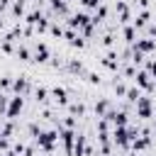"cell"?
Masks as SVG:
<instances>
[{"mask_svg":"<svg viewBox=\"0 0 156 156\" xmlns=\"http://www.w3.org/2000/svg\"><path fill=\"white\" fill-rule=\"evenodd\" d=\"M49 37H54V39H63V37H66V24H63V22H51V27H49Z\"/></svg>","mask_w":156,"mask_h":156,"instance_id":"cell-16","label":"cell"},{"mask_svg":"<svg viewBox=\"0 0 156 156\" xmlns=\"http://www.w3.org/2000/svg\"><path fill=\"white\" fill-rule=\"evenodd\" d=\"M139 37H146V39H154V41H156V22H151V24H149Z\"/></svg>","mask_w":156,"mask_h":156,"instance_id":"cell-21","label":"cell"},{"mask_svg":"<svg viewBox=\"0 0 156 156\" xmlns=\"http://www.w3.org/2000/svg\"><path fill=\"white\" fill-rule=\"evenodd\" d=\"M12 144H15V139H7V136H0V154H7V151L12 149Z\"/></svg>","mask_w":156,"mask_h":156,"instance_id":"cell-20","label":"cell"},{"mask_svg":"<svg viewBox=\"0 0 156 156\" xmlns=\"http://www.w3.org/2000/svg\"><path fill=\"white\" fill-rule=\"evenodd\" d=\"M83 80H85V83H90V85H102V83H105V80H102V76H100L98 71H90V68L85 71Z\"/></svg>","mask_w":156,"mask_h":156,"instance_id":"cell-17","label":"cell"},{"mask_svg":"<svg viewBox=\"0 0 156 156\" xmlns=\"http://www.w3.org/2000/svg\"><path fill=\"white\" fill-rule=\"evenodd\" d=\"M12 73H0V90L2 93H10L12 95Z\"/></svg>","mask_w":156,"mask_h":156,"instance_id":"cell-18","label":"cell"},{"mask_svg":"<svg viewBox=\"0 0 156 156\" xmlns=\"http://www.w3.org/2000/svg\"><path fill=\"white\" fill-rule=\"evenodd\" d=\"M66 115H73V117H78V119H85V117L93 115V112H90V107H88V102H85L83 98H73V100L68 102V107H66Z\"/></svg>","mask_w":156,"mask_h":156,"instance_id":"cell-6","label":"cell"},{"mask_svg":"<svg viewBox=\"0 0 156 156\" xmlns=\"http://www.w3.org/2000/svg\"><path fill=\"white\" fill-rule=\"evenodd\" d=\"M115 107V102L110 100V98H98L95 102H93V107H90V112H93V117H107V112Z\"/></svg>","mask_w":156,"mask_h":156,"instance_id":"cell-11","label":"cell"},{"mask_svg":"<svg viewBox=\"0 0 156 156\" xmlns=\"http://www.w3.org/2000/svg\"><path fill=\"white\" fill-rule=\"evenodd\" d=\"M34 90V83L27 73H15L12 78V95H22V98H29Z\"/></svg>","mask_w":156,"mask_h":156,"instance_id":"cell-3","label":"cell"},{"mask_svg":"<svg viewBox=\"0 0 156 156\" xmlns=\"http://www.w3.org/2000/svg\"><path fill=\"white\" fill-rule=\"evenodd\" d=\"M154 15H156V10H154Z\"/></svg>","mask_w":156,"mask_h":156,"instance_id":"cell-23","label":"cell"},{"mask_svg":"<svg viewBox=\"0 0 156 156\" xmlns=\"http://www.w3.org/2000/svg\"><path fill=\"white\" fill-rule=\"evenodd\" d=\"M119 39H122V44H124V46H134V44H136V39H139V32H136L132 24H127V27H122V29H119Z\"/></svg>","mask_w":156,"mask_h":156,"instance_id":"cell-13","label":"cell"},{"mask_svg":"<svg viewBox=\"0 0 156 156\" xmlns=\"http://www.w3.org/2000/svg\"><path fill=\"white\" fill-rule=\"evenodd\" d=\"M132 83H134L136 88H141L146 95H151V98L156 95V88H154V76H151V73H146L144 68H139V71H136V78H134Z\"/></svg>","mask_w":156,"mask_h":156,"instance_id":"cell-5","label":"cell"},{"mask_svg":"<svg viewBox=\"0 0 156 156\" xmlns=\"http://www.w3.org/2000/svg\"><path fill=\"white\" fill-rule=\"evenodd\" d=\"M154 0H129V5H132V10L134 12H141V10H154V5H151Z\"/></svg>","mask_w":156,"mask_h":156,"instance_id":"cell-19","label":"cell"},{"mask_svg":"<svg viewBox=\"0 0 156 156\" xmlns=\"http://www.w3.org/2000/svg\"><path fill=\"white\" fill-rule=\"evenodd\" d=\"M29 49H32V63H37V66H46L54 54L51 46L41 39H29Z\"/></svg>","mask_w":156,"mask_h":156,"instance_id":"cell-1","label":"cell"},{"mask_svg":"<svg viewBox=\"0 0 156 156\" xmlns=\"http://www.w3.org/2000/svg\"><path fill=\"white\" fill-rule=\"evenodd\" d=\"M22 156H41V154H39V149H37L34 144H29V146H27V151H24Z\"/></svg>","mask_w":156,"mask_h":156,"instance_id":"cell-22","label":"cell"},{"mask_svg":"<svg viewBox=\"0 0 156 156\" xmlns=\"http://www.w3.org/2000/svg\"><path fill=\"white\" fill-rule=\"evenodd\" d=\"M112 20H115L119 27L132 24V20H134V10H132L129 0H115V5H112Z\"/></svg>","mask_w":156,"mask_h":156,"instance_id":"cell-2","label":"cell"},{"mask_svg":"<svg viewBox=\"0 0 156 156\" xmlns=\"http://www.w3.org/2000/svg\"><path fill=\"white\" fill-rule=\"evenodd\" d=\"M27 100H32L37 107H44V105H51V88L49 85H37L34 83V90H32V95L27 98Z\"/></svg>","mask_w":156,"mask_h":156,"instance_id":"cell-4","label":"cell"},{"mask_svg":"<svg viewBox=\"0 0 156 156\" xmlns=\"http://www.w3.org/2000/svg\"><path fill=\"white\" fill-rule=\"evenodd\" d=\"M107 85H110V90H112L117 98H122V100H124V95H127V90H129V83H127L119 73H115V76L107 80Z\"/></svg>","mask_w":156,"mask_h":156,"instance_id":"cell-10","label":"cell"},{"mask_svg":"<svg viewBox=\"0 0 156 156\" xmlns=\"http://www.w3.org/2000/svg\"><path fill=\"white\" fill-rule=\"evenodd\" d=\"M12 56H15L17 61H24V63H32V49H29V41H20Z\"/></svg>","mask_w":156,"mask_h":156,"instance_id":"cell-14","label":"cell"},{"mask_svg":"<svg viewBox=\"0 0 156 156\" xmlns=\"http://www.w3.org/2000/svg\"><path fill=\"white\" fill-rule=\"evenodd\" d=\"M141 98H144V90H141V88H136V85L132 83V85H129V90H127V95H124V100H127L129 105H136Z\"/></svg>","mask_w":156,"mask_h":156,"instance_id":"cell-15","label":"cell"},{"mask_svg":"<svg viewBox=\"0 0 156 156\" xmlns=\"http://www.w3.org/2000/svg\"><path fill=\"white\" fill-rule=\"evenodd\" d=\"M63 41H66L71 49H78V51H80V49H85V46H90V41H88V39H83V37H80L78 32H73V29H66Z\"/></svg>","mask_w":156,"mask_h":156,"instance_id":"cell-12","label":"cell"},{"mask_svg":"<svg viewBox=\"0 0 156 156\" xmlns=\"http://www.w3.org/2000/svg\"><path fill=\"white\" fill-rule=\"evenodd\" d=\"M24 107H27V98H22V95H12L5 117H7V119H20V115L24 112Z\"/></svg>","mask_w":156,"mask_h":156,"instance_id":"cell-8","label":"cell"},{"mask_svg":"<svg viewBox=\"0 0 156 156\" xmlns=\"http://www.w3.org/2000/svg\"><path fill=\"white\" fill-rule=\"evenodd\" d=\"M151 22H156V15H154V10H141V12H134V20H132V27L141 34Z\"/></svg>","mask_w":156,"mask_h":156,"instance_id":"cell-7","label":"cell"},{"mask_svg":"<svg viewBox=\"0 0 156 156\" xmlns=\"http://www.w3.org/2000/svg\"><path fill=\"white\" fill-rule=\"evenodd\" d=\"M85 63L80 61V58H71V56H66V66H63V73L66 76H76V78H80L83 80V76H85Z\"/></svg>","mask_w":156,"mask_h":156,"instance_id":"cell-9","label":"cell"}]
</instances>
